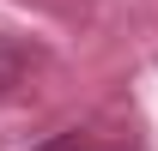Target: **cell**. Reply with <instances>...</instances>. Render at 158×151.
I'll use <instances>...</instances> for the list:
<instances>
[{"label":"cell","mask_w":158,"mask_h":151,"mask_svg":"<svg viewBox=\"0 0 158 151\" xmlns=\"http://www.w3.org/2000/svg\"><path fill=\"white\" fill-rule=\"evenodd\" d=\"M19 79H24V48H19L12 37H0V97L12 91Z\"/></svg>","instance_id":"cell-1"},{"label":"cell","mask_w":158,"mask_h":151,"mask_svg":"<svg viewBox=\"0 0 158 151\" xmlns=\"http://www.w3.org/2000/svg\"><path fill=\"white\" fill-rule=\"evenodd\" d=\"M49 151H73V139H55V145H49Z\"/></svg>","instance_id":"cell-2"}]
</instances>
